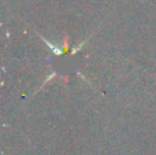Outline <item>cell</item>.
<instances>
[{"instance_id": "obj_1", "label": "cell", "mask_w": 156, "mask_h": 155, "mask_svg": "<svg viewBox=\"0 0 156 155\" xmlns=\"http://www.w3.org/2000/svg\"><path fill=\"white\" fill-rule=\"evenodd\" d=\"M40 37H41V40H43L44 43H45L47 45H48V48L51 49V52H52V54H55V55H62V54H63V49H62V48H59V47H58L56 44H52V43H49V41L47 40V38H44L41 34H40Z\"/></svg>"}]
</instances>
